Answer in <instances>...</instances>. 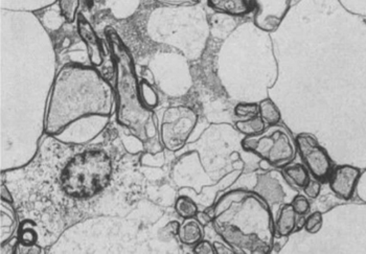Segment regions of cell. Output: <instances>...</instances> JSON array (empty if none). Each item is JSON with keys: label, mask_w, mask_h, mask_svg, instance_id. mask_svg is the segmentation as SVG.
<instances>
[{"label": "cell", "mask_w": 366, "mask_h": 254, "mask_svg": "<svg viewBox=\"0 0 366 254\" xmlns=\"http://www.w3.org/2000/svg\"><path fill=\"white\" fill-rule=\"evenodd\" d=\"M114 91L94 67L66 65L59 71L45 119V132L56 135L69 124L87 115L109 117Z\"/></svg>", "instance_id": "obj_1"}, {"label": "cell", "mask_w": 366, "mask_h": 254, "mask_svg": "<svg viewBox=\"0 0 366 254\" xmlns=\"http://www.w3.org/2000/svg\"><path fill=\"white\" fill-rule=\"evenodd\" d=\"M213 227L236 253L266 254L274 249L271 207L257 193L232 190L213 207Z\"/></svg>", "instance_id": "obj_2"}, {"label": "cell", "mask_w": 366, "mask_h": 254, "mask_svg": "<svg viewBox=\"0 0 366 254\" xmlns=\"http://www.w3.org/2000/svg\"><path fill=\"white\" fill-rule=\"evenodd\" d=\"M114 174L112 157L102 149H85L73 153L56 179L65 198L86 202L110 186Z\"/></svg>", "instance_id": "obj_3"}, {"label": "cell", "mask_w": 366, "mask_h": 254, "mask_svg": "<svg viewBox=\"0 0 366 254\" xmlns=\"http://www.w3.org/2000/svg\"><path fill=\"white\" fill-rule=\"evenodd\" d=\"M117 73V121L132 129L136 136L148 137V128L157 129L156 115L142 105L134 75L133 62L125 46L115 33L109 36Z\"/></svg>", "instance_id": "obj_4"}, {"label": "cell", "mask_w": 366, "mask_h": 254, "mask_svg": "<svg viewBox=\"0 0 366 254\" xmlns=\"http://www.w3.org/2000/svg\"><path fill=\"white\" fill-rule=\"evenodd\" d=\"M242 147L277 169L290 165L296 157V144L288 130L278 124L268 126L259 135L246 136L242 140Z\"/></svg>", "instance_id": "obj_5"}, {"label": "cell", "mask_w": 366, "mask_h": 254, "mask_svg": "<svg viewBox=\"0 0 366 254\" xmlns=\"http://www.w3.org/2000/svg\"><path fill=\"white\" fill-rule=\"evenodd\" d=\"M198 123V114L188 106L169 107L163 113L160 138L163 146L171 152H177L185 146Z\"/></svg>", "instance_id": "obj_6"}, {"label": "cell", "mask_w": 366, "mask_h": 254, "mask_svg": "<svg viewBox=\"0 0 366 254\" xmlns=\"http://www.w3.org/2000/svg\"><path fill=\"white\" fill-rule=\"evenodd\" d=\"M295 144L310 174L319 181H326L332 172L333 163L328 152L320 146L315 136L309 133L298 134Z\"/></svg>", "instance_id": "obj_7"}, {"label": "cell", "mask_w": 366, "mask_h": 254, "mask_svg": "<svg viewBox=\"0 0 366 254\" xmlns=\"http://www.w3.org/2000/svg\"><path fill=\"white\" fill-rule=\"evenodd\" d=\"M361 171L353 165H343L333 167L328 176L330 190L342 200H351L355 194L356 186Z\"/></svg>", "instance_id": "obj_8"}, {"label": "cell", "mask_w": 366, "mask_h": 254, "mask_svg": "<svg viewBox=\"0 0 366 254\" xmlns=\"http://www.w3.org/2000/svg\"><path fill=\"white\" fill-rule=\"evenodd\" d=\"M282 177L284 175L276 171L257 176V184L254 192L257 193L269 204L270 207L276 203H284L282 202L284 199L282 186L287 184V182L284 181V184L280 182Z\"/></svg>", "instance_id": "obj_9"}, {"label": "cell", "mask_w": 366, "mask_h": 254, "mask_svg": "<svg viewBox=\"0 0 366 254\" xmlns=\"http://www.w3.org/2000/svg\"><path fill=\"white\" fill-rule=\"evenodd\" d=\"M77 31H79V37L87 46L90 62L94 67L100 66L102 61H104L102 41L96 35L89 21L82 14H79L77 16Z\"/></svg>", "instance_id": "obj_10"}, {"label": "cell", "mask_w": 366, "mask_h": 254, "mask_svg": "<svg viewBox=\"0 0 366 254\" xmlns=\"http://www.w3.org/2000/svg\"><path fill=\"white\" fill-rule=\"evenodd\" d=\"M211 10L234 17H244L259 8L257 0H207Z\"/></svg>", "instance_id": "obj_11"}, {"label": "cell", "mask_w": 366, "mask_h": 254, "mask_svg": "<svg viewBox=\"0 0 366 254\" xmlns=\"http://www.w3.org/2000/svg\"><path fill=\"white\" fill-rule=\"evenodd\" d=\"M297 214L291 203H284L280 209L277 219L274 222L275 238H287L296 232Z\"/></svg>", "instance_id": "obj_12"}, {"label": "cell", "mask_w": 366, "mask_h": 254, "mask_svg": "<svg viewBox=\"0 0 366 254\" xmlns=\"http://www.w3.org/2000/svg\"><path fill=\"white\" fill-rule=\"evenodd\" d=\"M204 226L196 219H184L183 223L178 228L177 236L180 242L186 246H195L204 238Z\"/></svg>", "instance_id": "obj_13"}, {"label": "cell", "mask_w": 366, "mask_h": 254, "mask_svg": "<svg viewBox=\"0 0 366 254\" xmlns=\"http://www.w3.org/2000/svg\"><path fill=\"white\" fill-rule=\"evenodd\" d=\"M282 171L288 179H290L291 182L299 188H305L309 180L311 179L309 170L300 163H291L290 165L282 167Z\"/></svg>", "instance_id": "obj_14"}, {"label": "cell", "mask_w": 366, "mask_h": 254, "mask_svg": "<svg viewBox=\"0 0 366 254\" xmlns=\"http://www.w3.org/2000/svg\"><path fill=\"white\" fill-rule=\"evenodd\" d=\"M259 117L263 119L267 126L277 125L282 119L280 111L277 106L269 98H264L259 103Z\"/></svg>", "instance_id": "obj_15"}, {"label": "cell", "mask_w": 366, "mask_h": 254, "mask_svg": "<svg viewBox=\"0 0 366 254\" xmlns=\"http://www.w3.org/2000/svg\"><path fill=\"white\" fill-rule=\"evenodd\" d=\"M266 126L267 125L259 115L252 119H244V121L241 119L236 123V129L246 136L259 135L266 129Z\"/></svg>", "instance_id": "obj_16"}, {"label": "cell", "mask_w": 366, "mask_h": 254, "mask_svg": "<svg viewBox=\"0 0 366 254\" xmlns=\"http://www.w3.org/2000/svg\"><path fill=\"white\" fill-rule=\"evenodd\" d=\"M175 211L182 219H188V218L196 217L199 209L198 205L192 198L188 196H181L176 201Z\"/></svg>", "instance_id": "obj_17"}, {"label": "cell", "mask_w": 366, "mask_h": 254, "mask_svg": "<svg viewBox=\"0 0 366 254\" xmlns=\"http://www.w3.org/2000/svg\"><path fill=\"white\" fill-rule=\"evenodd\" d=\"M138 91L140 100L146 109L153 110L158 105V96L148 82L142 81L138 84Z\"/></svg>", "instance_id": "obj_18"}, {"label": "cell", "mask_w": 366, "mask_h": 254, "mask_svg": "<svg viewBox=\"0 0 366 254\" xmlns=\"http://www.w3.org/2000/svg\"><path fill=\"white\" fill-rule=\"evenodd\" d=\"M234 114L238 119H252V117L259 115V104L255 103H238L234 107Z\"/></svg>", "instance_id": "obj_19"}, {"label": "cell", "mask_w": 366, "mask_h": 254, "mask_svg": "<svg viewBox=\"0 0 366 254\" xmlns=\"http://www.w3.org/2000/svg\"><path fill=\"white\" fill-rule=\"evenodd\" d=\"M322 214L320 211H314L307 216L305 220V230L311 234H316L322 227Z\"/></svg>", "instance_id": "obj_20"}, {"label": "cell", "mask_w": 366, "mask_h": 254, "mask_svg": "<svg viewBox=\"0 0 366 254\" xmlns=\"http://www.w3.org/2000/svg\"><path fill=\"white\" fill-rule=\"evenodd\" d=\"M293 209H294L295 213L299 217L307 215L311 209V204H310L309 198L305 195L297 194L294 198L291 201Z\"/></svg>", "instance_id": "obj_21"}, {"label": "cell", "mask_w": 366, "mask_h": 254, "mask_svg": "<svg viewBox=\"0 0 366 254\" xmlns=\"http://www.w3.org/2000/svg\"><path fill=\"white\" fill-rule=\"evenodd\" d=\"M303 190L307 198L316 199L319 196L320 190H321V181L316 179V178H314V179H310L307 186H305Z\"/></svg>", "instance_id": "obj_22"}, {"label": "cell", "mask_w": 366, "mask_h": 254, "mask_svg": "<svg viewBox=\"0 0 366 254\" xmlns=\"http://www.w3.org/2000/svg\"><path fill=\"white\" fill-rule=\"evenodd\" d=\"M158 3L169 6H190L200 3L201 0H155Z\"/></svg>", "instance_id": "obj_23"}, {"label": "cell", "mask_w": 366, "mask_h": 254, "mask_svg": "<svg viewBox=\"0 0 366 254\" xmlns=\"http://www.w3.org/2000/svg\"><path fill=\"white\" fill-rule=\"evenodd\" d=\"M194 253L196 254H215V247L211 244L208 241L202 240L198 243V244L195 245L194 247Z\"/></svg>", "instance_id": "obj_24"}, {"label": "cell", "mask_w": 366, "mask_h": 254, "mask_svg": "<svg viewBox=\"0 0 366 254\" xmlns=\"http://www.w3.org/2000/svg\"><path fill=\"white\" fill-rule=\"evenodd\" d=\"M213 247H215V253L219 254H234L236 251L229 246V245L226 243V244H222L220 242L213 243Z\"/></svg>", "instance_id": "obj_25"}, {"label": "cell", "mask_w": 366, "mask_h": 254, "mask_svg": "<svg viewBox=\"0 0 366 254\" xmlns=\"http://www.w3.org/2000/svg\"><path fill=\"white\" fill-rule=\"evenodd\" d=\"M195 218H196L203 226L208 225L209 223L213 222V217H211V215L207 213V211H198V214H197V216Z\"/></svg>", "instance_id": "obj_26"}, {"label": "cell", "mask_w": 366, "mask_h": 254, "mask_svg": "<svg viewBox=\"0 0 366 254\" xmlns=\"http://www.w3.org/2000/svg\"><path fill=\"white\" fill-rule=\"evenodd\" d=\"M364 22H365V24H366V20H364Z\"/></svg>", "instance_id": "obj_27"}]
</instances>
